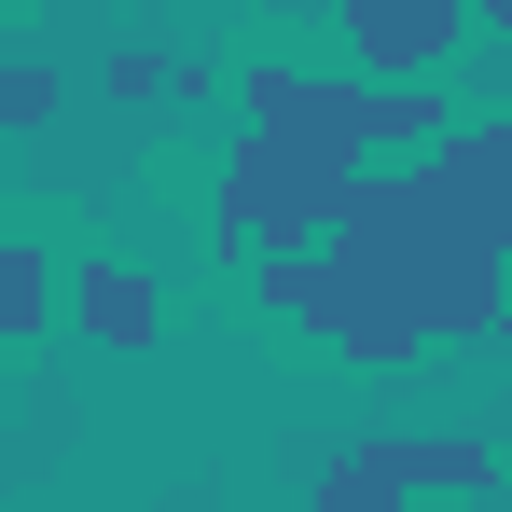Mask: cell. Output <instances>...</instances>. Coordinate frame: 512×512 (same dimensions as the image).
Listing matches in <instances>:
<instances>
[{
	"instance_id": "6da1fadb",
	"label": "cell",
	"mask_w": 512,
	"mask_h": 512,
	"mask_svg": "<svg viewBox=\"0 0 512 512\" xmlns=\"http://www.w3.org/2000/svg\"><path fill=\"white\" fill-rule=\"evenodd\" d=\"M263 263V305L319 319L346 360H416V346L499 333L512 277V125L443 139L416 180H346V208Z\"/></svg>"
},
{
	"instance_id": "ba28073f",
	"label": "cell",
	"mask_w": 512,
	"mask_h": 512,
	"mask_svg": "<svg viewBox=\"0 0 512 512\" xmlns=\"http://www.w3.org/2000/svg\"><path fill=\"white\" fill-rule=\"evenodd\" d=\"M499 333H512V277H499Z\"/></svg>"
},
{
	"instance_id": "7a4b0ae2",
	"label": "cell",
	"mask_w": 512,
	"mask_h": 512,
	"mask_svg": "<svg viewBox=\"0 0 512 512\" xmlns=\"http://www.w3.org/2000/svg\"><path fill=\"white\" fill-rule=\"evenodd\" d=\"M374 139H429V84H305V70H263L250 84V153L222 180V222L236 250H291L346 208V180Z\"/></svg>"
},
{
	"instance_id": "277c9868",
	"label": "cell",
	"mask_w": 512,
	"mask_h": 512,
	"mask_svg": "<svg viewBox=\"0 0 512 512\" xmlns=\"http://www.w3.org/2000/svg\"><path fill=\"white\" fill-rule=\"evenodd\" d=\"M346 42H360V70L429 84V70L471 42V0H346Z\"/></svg>"
},
{
	"instance_id": "3957f363",
	"label": "cell",
	"mask_w": 512,
	"mask_h": 512,
	"mask_svg": "<svg viewBox=\"0 0 512 512\" xmlns=\"http://www.w3.org/2000/svg\"><path fill=\"white\" fill-rule=\"evenodd\" d=\"M416 485L485 499V485H499V457H485V443H360V457L319 471V512H374V499H416Z\"/></svg>"
},
{
	"instance_id": "52a82bcc",
	"label": "cell",
	"mask_w": 512,
	"mask_h": 512,
	"mask_svg": "<svg viewBox=\"0 0 512 512\" xmlns=\"http://www.w3.org/2000/svg\"><path fill=\"white\" fill-rule=\"evenodd\" d=\"M471 14H485V28H512V0H471Z\"/></svg>"
},
{
	"instance_id": "8992f818",
	"label": "cell",
	"mask_w": 512,
	"mask_h": 512,
	"mask_svg": "<svg viewBox=\"0 0 512 512\" xmlns=\"http://www.w3.org/2000/svg\"><path fill=\"white\" fill-rule=\"evenodd\" d=\"M42 305H56L42 250H28V236H0V346H14V333H42Z\"/></svg>"
},
{
	"instance_id": "5b68a950",
	"label": "cell",
	"mask_w": 512,
	"mask_h": 512,
	"mask_svg": "<svg viewBox=\"0 0 512 512\" xmlns=\"http://www.w3.org/2000/svg\"><path fill=\"white\" fill-rule=\"evenodd\" d=\"M70 291H84V333H97V346H153V277H125V263H84Z\"/></svg>"
}]
</instances>
